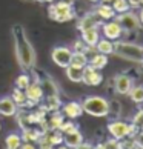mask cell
<instances>
[{"label":"cell","mask_w":143,"mask_h":149,"mask_svg":"<svg viewBox=\"0 0 143 149\" xmlns=\"http://www.w3.org/2000/svg\"><path fill=\"white\" fill-rule=\"evenodd\" d=\"M11 34H13V42H14V49H15V57H17V63L22 71H29L34 68L36 65V51L32 43L29 42L26 31L22 25H14L11 28Z\"/></svg>","instance_id":"6da1fadb"},{"label":"cell","mask_w":143,"mask_h":149,"mask_svg":"<svg viewBox=\"0 0 143 149\" xmlns=\"http://www.w3.org/2000/svg\"><path fill=\"white\" fill-rule=\"evenodd\" d=\"M114 54L123 60L128 62H135L140 63L143 60V49L140 45L137 43H131V42H120L115 40L114 43Z\"/></svg>","instance_id":"7a4b0ae2"},{"label":"cell","mask_w":143,"mask_h":149,"mask_svg":"<svg viewBox=\"0 0 143 149\" xmlns=\"http://www.w3.org/2000/svg\"><path fill=\"white\" fill-rule=\"evenodd\" d=\"M82 108H83V112L97 118H103L109 115V102L106 98L98 97V95L86 97L82 102Z\"/></svg>","instance_id":"3957f363"},{"label":"cell","mask_w":143,"mask_h":149,"mask_svg":"<svg viewBox=\"0 0 143 149\" xmlns=\"http://www.w3.org/2000/svg\"><path fill=\"white\" fill-rule=\"evenodd\" d=\"M106 128L109 132V137H112V139L119 140V141H122L126 137H134L139 132V129L133 123H128V121H123V120H117V118L114 121H111V123H108Z\"/></svg>","instance_id":"277c9868"},{"label":"cell","mask_w":143,"mask_h":149,"mask_svg":"<svg viewBox=\"0 0 143 149\" xmlns=\"http://www.w3.org/2000/svg\"><path fill=\"white\" fill-rule=\"evenodd\" d=\"M49 17L56 22H68L71 19H74V9L73 3L66 2V0H60V2L51 3V6L48 9Z\"/></svg>","instance_id":"5b68a950"},{"label":"cell","mask_w":143,"mask_h":149,"mask_svg":"<svg viewBox=\"0 0 143 149\" xmlns=\"http://www.w3.org/2000/svg\"><path fill=\"white\" fill-rule=\"evenodd\" d=\"M115 20L119 22L120 26H122V29L126 31V32L137 31V29H140V26H142L139 15L134 14V13H129V11L122 13V14H117L115 15Z\"/></svg>","instance_id":"8992f818"},{"label":"cell","mask_w":143,"mask_h":149,"mask_svg":"<svg viewBox=\"0 0 143 149\" xmlns=\"http://www.w3.org/2000/svg\"><path fill=\"white\" fill-rule=\"evenodd\" d=\"M73 57V49L68 46H56L51 51V58L60 68H68Z\"/></svg>","instance_id":"52a82bcc"},{"label":"cell","mask_w":143,"mask_h":149,"mask_svg":"<svg viewBox=\"0 0 143 149\" xmlns=\"http://www.w3.org/2000/svg\"><path fill=\"white\" fill-rule=\"evenodd\" d=\"M102 34L105 38H109V40L115 42L122 37L123 29H122L119 22L115 19H112V20H106L105 23H102Z\"/></svg>","instance_id":"ba28073f"},{"label":"cell","mask_w":143,"mask_h":149,"mask_svg":"<svg viewBox=\"0 0 143 149\" xmlns=\"http://www.w3.org/2000/svg\"><path fill=\"white\" fill-rule=\"evenodd\" d=\"M102 81H103L102 72L88 63L83 68V80H82V83H85L88 86H98Z\"/></svg>","instance_id":"9c48e42d"},{"label":"cell","mask_w":143,"mask_h":149,"mask_svg":"<svg viewBox=\"0 0 143 149\" xmlns=\"http://www.w3.org/2000/svg\"><path fill=\"white\" fill-rule=\"evenodd\" d=\"M25 94H26V98H28V104H37L40 103L43 98H45V95H43V89L40 83L37 81H32L28 85V88L25 89Z\"/></svg>","instance_id":"30bf717a"},{"label":"cell","mask_w":143,"mask_h":149,"mask_svg":"<svg viewBox=\"0 0 143 149\" xmlns=\"http://www.w3.org/2000/svg\"><path fill=\"white\" fill-rule=\"evenodd\" d=\"M133 79L126 74H119L114 77V91L120 95H128L133 88Z\"/></svg>","instance_id":"8fae6325"},{"label":"cell","mask_w":143,"mask_h":149,"mask_svg":"<svg viewBox=\"0 0 143 149\" xmlns=\"http://www.w3.org/2000/svg\"><path fill=\"white\" fill-rule=\"evenodd\" d=\"M82 143H83V135H82V132L77 128L63 134V145L69 146L71 149H75L79 145H82Z\"/></svg>","instance_id":"7c38bea8"},{"label":"cell","mask_w":143,"mask_h":149,"mask_svg":"<svg viewBox=\"0 0 143 149\" xmlns=\"http://www.w3.org/2000/svg\"><path fill=\"white\" fill-rule=\"evenodd\" d=\"M62 111L66 118L75 120L83 114V108H82V103H79V102H68L62 106Z\"/></svg>","instance_id":"4fadbf2b"},{"label":"cell","mask_w":143,"mask_h":149,"mask_svg":"<svg viewBox=\"0 0 143 149\" xmlns=\"http://www.w3.org/2000/svg\"><path fill=\"white\" fill-rule=\"evenodd\" d=\"M102 25L100 19H98V15L96 14V11H92V13H88L86 15H83L80 20H79V29L83 31V29H89V28H98V26Z\"/></svg>","instance_id":"5bb4252c"},{"label":"cell","mask_w":143,"mask_h":149,"mask_svg":"<svg viewBox=\"0 0 143 149\" xmlns=\"http://www.w3.org/2000/svg\"><path fill=\"white\" fill-rule=\"evenodd\" d=\"M17 109L19 106L11 97H3L0 100V115H3V117H13L17 114Z\"/></svg>","instance_id":"9a60e30c"},{"label":"cell","mask_w":143,"mask_h":149,"mask_svg":"<svg viewBox=\"0 0 143 149\" xmlns=\"http://www.w3.org/2000/svg\"><path fill=\"white\" fill-rule=\"evenodd\" d=\"M96 11V14L98 15V19L100 20H112V19H115V15H117V13L112 9V6H111V3H102L100 2V5L94 9Z\"/></svg>","instance_id":"2e32d148"},{"label":"cell","mask_w":143,"mask_h":149,"mask_svg":"<svg viewBox=\"0 0 143 149\" xmlns=\"http://www.w3.org/2000/svg\"><path fill=\"white\" fill-rule=\"evenodd\" d=\"M38 83H40L42 89H43V95L48 97V95H59V88L57 85L54 83V80L51 77L45 75L42 80H38Z\"/></svg>","instance_id":"e0dca14e"},{"label":"cell","mask_w":143,"mask_h":149,"mask_svg":"<svg viewBox=\"0 0 143 149\" xmlns=\"http://www.w3.org/2000/svg\"><path fill=\"white\" fill-rule=\"evenodd\" d=\"M82 32V40L85 42L86 46H96L98 38H100V34H98V28H89V29H83Z\"/></svg>","instance_id":"ac0fdd59"},{"label":"cell","mask_w":143,"mask_h":149,"mask_svg":"<svg viewBox=\"0 0 143 149\" xmlns=\"http://www.w3.org/2000/svg\"><path fill=\"white\" fill-rule=\"evenodd\" d=\"M97 52L105 54V56H109V54H114V42L109 40V38H98L97 45H96Z\"/></svg>","instance_id":"d6986e66"},{"label":"cell","mask_w":143,"mask_h":149,"mask_svg":"<svg viewBox=\"0 0 143 149\" xmlns=\"http://www.w3.org/2000/svg\"><path fill=\"white\" fill-rule=\"evenodd\" d=\"M65 72H66L68 80L74 81V83H82L83 80V68H77V66H68L65 68Z\"/></svg>","instance_id":"ffe728a7"},{"label":"cell","mask_w":143,"mask_h":149,"mask_svg":"<svg viewBox=\"0 0 143 149\" xmlns=\"http://www.w3.org/2000/svg\"><path fill=\"white\" fill-rule=\"evenodd\" d=\"M88 63H89L91 66H94L96 69L102 71V69L108 65V56H105V54H100V52H96L94 56L89 57V62H88Z\"/></svg>","instance_id":"44dd1931"},{"label":"cell","mask_w":143,"mask_h":149,"mask_svg":"<svg viewBox=\"0 0 143 149\" xmlns=\"http://www.w3.org/2000/svg\"><path fill=\"white\" fill-rule=\"evenodd\" d=\"M89 62V58L85 52H80V51H73V57H71V66H77V68H85Z\"/></svg>","instance_id":"7402d4cb"},{"label":"cell","mask_w":143,"mask_h":149,"mask_svg":"<svg viewBox=\"0 0 143 149\" xmlns=\"http://www.w3.org/2000/svg\"><path fill=\"white\" fill-rule=\"evenodd\" d=\"M22 143H23L22 135L20 134H15V132L6 135V139H5V146H6V149H20Z\"/></svg>","instance_id":"603a6c76"},{"label":"cell","mask_w":143,"mask_h":149,"mask_svg":"<svg viewBox=\"0 0 143 149\" xmlns=\"http://www.w3.org/2000/svg\"><path fill=\"white\" fill-rule=\"evenodd\" d=\"M43 131H37V129H23V134H22V139L23 141H29V143H36L42 139Z\"/></svg>","instance_id":"cb8c5ba5"},{"label":"cell","mask_w":143,"mask_h":149,"mask_svg":"<svg viewBox=\"0 0 143 149\" xmlns=\"http://www.w3.org/2000/svg\"><path fill=\"white\" fill-rule=\"evenodd\" d=\"M45 102H46L45 108L48 111H57V109L62 108V102H60L59 95H48V97H45Z\"/></svg>","instance_id":"d4e9b609"},{"label":"cell","mask_w":143,"mask_h":149,"mask_svg":"<svg viewBox=\"0 0 143 149\" xmlns=\"http://www.w3.org/2000/svg\"><path fill=\"white\" fill-rule=\"evenodd\" d=\"M129 98L137 104H142L143 103V86H133L129 91Z\"/></svg>","instance_id":"484cf974"},{"label":"cell","mask_w":143,"mask_h":149,"mask_svg":"<svg viewBox=\"0 0 143 149\" xmlns=\"http://www.w3.org/2000/svg\"><path fill=\"white\" fill-rule=\"evenodd\" d=\"M111 6H112V9H114L117 14L126 13V11L131 9L128 0H112V2H111Z\"/></svg>","instance_id":"4316f807"},{"label":"cell","mask_w":143,"mask_h":149,"mask_svg":"<svg viewBox=\"0 0 143 149\" xmlns=\"http://www.w3.org/2000/svg\"><path fill=\"white\" fill-rule=\"evenodd\" d=\"M13 100L15 102V104L17 106H23V104L28 103V98H26V94L23 89H19V88H15V89L13 91Z\"/></svg>","instance_id":"83f0119b"},{"label":"cell","mask_w":143,"mask_h":149,"mask_svg":"<svg viewBox=\"0 0 143 149\" xmlns=\"http://www.w3.org/2000/svg\"><path fill=\"white\" fill-rule=\"evenodd\" d=\"M31 83V77L26 74V72H23V74H20L19 77H17V80H15V88H19V89H26L28 88V85Z\"/></svg>","instance_id":"f1b7e54d"},{"label":"cell","mask_w":143,"mask_h":149,"mask_svg":"<svg viewBox=\"0 0 143 149\" xmlns=\"http://www.w3.org/2000/svg\"><path fill=\"white\" fill-rule=\"evenodd\" d=\"M120 114H122V104H120L119 100H112L111 103H109V115L119 118Z\"/></svg>","instance_id":"f546056e"},{"label":"cell","mask_w":143,"mask_h":149,"mask_svg":"<svg viewBox=\"0 0 143 149\" xmlns=\"http://www.w3.org/2000/svg\"><path fill=\"white\" fill-rule=\"evenodd\" d=\"M120 145H122V149H139L134 137H126V139L120 141Z\"/></svg>","instance_id":"4dcf8cb0"},{"label":"cell","mask_w":143,"mask_h":149,"mask_svg":"<svg viewBox=\"0 0 143 149\" xmlns=\"http://www.w3.org/2000/svg\"><path fill=\"white\" fill-rule=\"evenodd\" d=\"M133 125H134L139 131H143V109H140V111L134 115V118H133Z\"/></svg>","instance_id":"1f68e13d"},{"label":"cell","mask_w":143,"mask_h":149,"mask_svg":"<svg viewBox=\"0 0 143 149\" xmlns=\"http://www.w3.org/2000/svg\"><path fill=\"white\" fill-rule=\"evenodd\" d=\"M105 148L106 149H122V145H120L119 140H115V139L111 137L108 141H105Z\"/></svg>","instance_id":"d6a6232c"},{"label":"cell","mask_w":143,"mask_h":149,"mask_svg":"<svg viewBox=\"0 0 143 149\" xmlns=\"http://www.w3.org/2000/svg\"><path fill=\"white\" fill-rule=\"evenodd\" d=\"M134 140L137 143V146H139V149H143V131L137 132V134L134 135Z\"/></svg>","instance_id":"836d02e7"},{"label":"cell","mask_w":143,"mask_h":149,"mask_svg":"<svg viewBox=\"0 0 143 149\" xmlns=\"http://www.w3.org/2000/svg\"><path fill=\"white\" fill-rule=\"evenodd\" d=\"M85 49H86V45H85V42L82 40H77L75 43H74V51H80V52H85Z\"/></svg>","instance_id":"e575fe53"},{"label":"cell","mask_w":143,"mask_h":149,"mask_svg":"<svg viewBox=\"0 0 143 149\" xmlns=\"http://www.w3.org/2000/svg\"><path fill=\"white\" fill-rule=\"evenodd\" d=\"M20 149H38L34 143H29V141H23L22 143V146H20Z\"/></svg>","instance_id":"d590c367"},{"label":"cell","mask_w":143,"mask_h":149,"mask_svg":"<svg viewBox=\"0 0 143 149\" xmlns=\"http://www.w3.org/2000/svg\"><path fill=\"white\" fill-rule=\"evenodd\" d=\"M75 149H94V145H91V143H82V145H79Z\"/></svg>","instance_id":"8d00e7d4"},{"label":"cell","mask_w":143,"mask_h":149,"mask_svg":"<svg viewBox=\"0 0 143 149\" xmlns=\"http://www.w3.org/2000/svg\"><path fill=\"white\" fill-rule=\"evenodd\" d=\"M38 145H40V146H38V149H54L52 146H49V145H45V143H38Z\"/></svg>","instance_id":"74e56055"},{"label":"cell","mask_w":143,"mask_h":149,"mask_svg":"<svg viewBox=\"0 0 143 149\" xmlns=\"http://www.w3.org/2000/svg\"><path fill=\"white\" fill-rule=\"evenodd\" d=\"M94 149H106V148H105V143H98V145L94 146Z\"/></svg>","instance_id":"f35d334b"},{"label":"cell","mask_w":143,"mask_h":149,"mask_svg":"<svg viewBox=\"0 0 143 149\" xmlns=\"http://www.w3.org/2000/svg\"><path fill=\"white\" fill-rule=\"evenodd\" d=\"M139 19H140V23L143 25V8L140 9V13H139Z\"/></svg>","instance_id":"ab89813d"},{"label":"cell","mask_w":143,"mask_h":149,"mask_svg":"<svg viewBox=\"0 0 143 149\" xmlns=\"http://www.w3.org/2000/svg\"><path fill=\"white\" fill-rule=\"evenodd\" d=\"M56 149H71V148H69V146H66V145H59Z\"/></svg>","instance_id":"60d3db41"},{"label":"cell","mask_w":143,"mask_h":149,"mask_svg":"<svg viewBox=\"0 0 143 149\" xmlns=\"http://www.w3.org/2000/svg\"><path fill=\"white\" fill-rule=\"evenodd\" d=\"M40 2H45V3H54L56 0H40Z\"/></svg>","instance_id":"b9f144b4"},{"label":"cell","mask_w":143,"mask_h":149,"mask_svg":"<svg viewBox=\"0 0 143 149\" xmlns=\"http://www.w3.org/2000/svg\"><path fill=\"white\" fill-rule=\"evenodd\" d=\"M100 2H102V3H111L112 0H100Z\"/></svg>","instance_id":"7bdbcfd3"},{"label":"cell","mask_w":143,"mask_h":149,"mask_svg":"<svg viewBox=\"0 0 143 149\" xmlns=\"http://www.w3.org/2000/svg\"><path fill=\"white\" fill-rule=\"evenodd\" d=\"M89 2H92V3H98L100 0H89Z\"/></svg>","instance_id":"ee69618b"},{"label":"cell","mask_w":143,"mask_h":149,"mask_svg":"<svg viewBox=\"0 0 143 149\" xmlns=\"http://www.w3.org/2000/svg\"><path fill=\"white\" fill-rule=\"evenodd\" d=\"M139 3H140V5H143V0H139Z\"/></svg>","instance_id":"f6af8a7d"},{"label":"cell","mask_w":143,"mask_h":149,"mask_svg":"<svg viewBox=\"0 0 143 149\" xmlns=\"http://www.w3.org/2000/svg\"><path fill=\"white\" fill-rule=\"evenodd\" d=\"M66 2H71V3H73V2H74V0H66Z\"/></svg>","instance_id":"bcb514c9"},{"label":"cell","mask_w":143,"mask_h":149,"mask_svg":"<svg viewBox=\"0 0 143 149\" xmlns=\"http://www.w3.org/2000/svg\"><path fill=\"white\" fill-rule=\"evenodd\" d=\"M140 65H142V68H143V60H142V62H140Z\"/></svg>","instance_id":"7dc6e473"},{"label":"cell","mask_w":143,"mask_h":149,"mask_svg":"<svg viewBox=\"0 0 143 149\" xmlns=\"http://www.w3.org/2000/svg\"><path fill=\"white\" fill-rule=\"evenodd\" d=\"M0 131H2V125H0Z\"/></svg>","instance_id":"c3c4849f"},{"label":"cell","mask_w":143,"mask_h":149,"mask_svg":"<svg viewBox=\"0 0 143 149\" xmlns=\"http://www.w3.org/2000/svg\"><path fill=\"white\" fill-rule=\"evenodd\" d=\"M142 49H143V45H142Z\"/></svg>","instance_id":"681fc988"}]
</instances>
